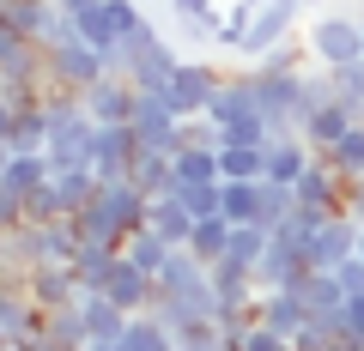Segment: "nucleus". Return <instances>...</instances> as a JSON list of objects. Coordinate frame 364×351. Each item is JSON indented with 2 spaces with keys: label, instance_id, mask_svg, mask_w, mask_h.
<instances>
[{
  "label": "nucleus",
  "instance_id": "obj_1",
  "mask_svg": "<svg viewBox=\"0 0 364 351\" xmlns=\"http://www.w3.org/2000/svg\"><path fill=\"white\" fill-rule=\"evenodd\" d=\"M310 43H316V55L322 61H358L364 55V18H346V13H328V18H316V30H310Z\"/></svg>",
  "mask_w": 364,
  "mask_h": 351
},
{
  "label": "nucleus",
  "instance_id": "obj_2",
  "mask_svg": "<svg viewBox=\"0 0 364 351\" xmlns=\"http://www.w3.org/2000/svg\"><path fill=\"white\" fill-rule=\"evenodd\" d=\"M134 97H128V85H109V79H97V116H104V121H128L134 116Z\"/></svg>",
  "mask_w": 364,
  "mask_h": 351
},
{
  "label": "nucleus",
  "instance_id": "obj_3",
  "mask_svg": "<svg viewBox=\"0 0 364 351\" xmlns=\"http://www.w3.org/2000/svg\"><path fill=\"white\" fill-rule=\"evenodd\" d=\"M334 85H340L346 97H358V104H364V55H358V61H340V67H334Z\"/></svg>",
  "mask_w": 364,
  "mask_h": 351
},
{
  "label": "nucleus",
  "instance_id": "obj_4",
  "mask_svg": "<svg viewBox=\"0 0 364 351\" xmlns=\"http://www.w3.org/2000/svg\"><path fill=\"white\" fill-rule=\"evenodd\" d=\"M170 6H176V13L188 18L195 30H213V25H219V18H207V13H213V0H170Z\"/></svg>",
  "mask_w": 364,
  "mask_h": 351
},
{
  "label": "nucleus",
  "instance_id": "obj_5",
  "mask_svg": "<svg viewBox=\"0 0 364 351\" xmlns=\"http://www.w3.org/2000/svg\"><path fill=\"white\" fill-rule=\"evenodd\" d=\"M304 6H322V0H304Z\"/></svg>",
  "mask_w": 364,
  "mask_h": 351
}]
</instances>
